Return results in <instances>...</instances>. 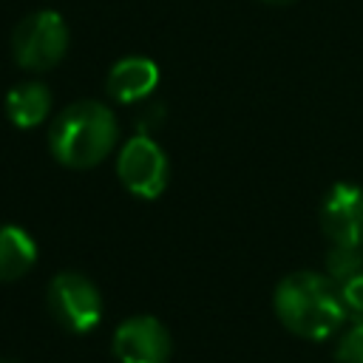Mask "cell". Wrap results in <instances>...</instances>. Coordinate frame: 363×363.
<instances>
[{"label": "cell", "instance_id": "6da1fadb", "mask_svg": "<svg viewBox=\"0 0 363 363\" xmlns=\"http://www.w3.org/2000/svg\"><path fill=\"white\" fill-rule=\"evenodd\" d=\"M119 125L108 105L96 99H79L60 111L51 125L48 147L54 159L74 170L99 164L116 145Z\"/></svg>", "mask_w": 363, "mask_h": 363}, {"label": "cell", "instance_id": "7a4b0ae2", "mask_svg": "<svg viewBox=\"0 0 363 363\" xmlns=\"http://www.w3.org/2000/svg\"><path fill=\"white\" fill-rule=\"evenodd\" d=\"M275 312L295 335L323 340L343 323L346 306L326 275L292 272L275 289Z\"/></svg>", "mask_w": 363, "mask_h": 363}, {"label": "cell", "instance_id": "3957f363", "mask_svg": "<svg viewBox=\"0 0 363 363\" xmlns=\"http://www.w3.org/2000/svg\"><path fill=\"white\" fill-rule=\"evenodd\" d=\"M11 51L20 68L26 71H48L68 51V28L62 14L43 9L23 17L11 34Z\"/></svg>", "mask_w": 363, "mask_h": 363}, {"label": "cell", "instance_id": "277c9868", "mask_svg": "<svg viewBox=\"0 0 363 363\" xmlns=\"http://www.w3.org/2000/svg\"><path fill=\"white\" fill-rule=\"evenodd\" d=\"M119 182L139 199H159L167 187V156L164 150L145 133L130 136L116 156Z\"/></svg>", "mask_w": 363, "mask_h": 363}, {"label": "cell", "instance_id": "5b68a950", "mask_svg": "<svg viewBox=\"0 0 363 363\" xmlns=\"http://www.w3.org/2000/svg\"><path fill=\"white\" fill-rule=\"evenodd\" d=\"M48 306L54 318L71 332H88L102 318V298L96 286L79 272H60L51 278Z\"/></svg>", "mask_w": 363, "mask_h": 363}, {"label": "cell", "instance_id": "8992f818", "mask_svg": "<svg viewBox=\"0 0 363 363\" xmlns=\"http://www.w3.org/2000/svg\"><path fill=\"white\" fill-rule=\"evenodd\" d=\"M320 227L332 244L363 247V187L337 182L323 199Z\"/></svg>", "mask_w": 363, "mask_h": 363}, {"label": "cell", "instance_id": "52a82bcc", "mask_svg": "<svg viewBox=\"0 0 363 363\" xmlns=\"http://www.w3.org/2000/svg\"><path fill=\"white\" fill-rule=\"evenodd\" d=\"M113 354L119 363H164L170 357V335L150 315L128 318L113 332Z\"/></svg>", "mask_w": 363, "mask_h": 363}, {"label": "cell", "instance_id": "ba28073f", "mask_svg": "<svg viewBox=\"0 0 363 363\" xmlns=\"http://www.w3.org/2000/svg\"><path fill=\"white\" fill-rule=\"evenodd\" d=\"M159 85V65L147 57H125L113 62L105 79V91L116 102H139L150 96V91Z\"/></svg>", "mask_w": 363, "mask_h": 363}, {"label": "cell", "instance_id": "9c48e42d", "mask_svg": "<svg viewBox=\"0 0 363 363\" xmlns=\"http://www.w3.org/2000/svg\"><path fill=\"white\" fill-rule=\"evenodd\" d=\"M37 261V244L34 238L17 227L3 224L0 227V281H14L26 275Z\"/></svg>", "mask_w": 363, "mask_h": 363}, {"label": "cell", "instance_id": "30bf717a", "mask_svg": "<svg viewBox=\"0 0 363 363\" xmlns=\"http://www.w3.org/2000/svg\"><path fill=\"white\" fill-rule=\"evenodd\" d=\"M51 111V91L43 82H23L6 94V116L17 128L40 125Z\"/></svg>", "mask_w": 363, "mask_h": 363}, {"label": "cell", "instance_id": "8fae6325", "mask_svg": "<svg viewBox=\"0 0 363 363\" xmlns=\"http://www.w3.org/2000/svg\"><path fill=\"white\" fill-rule=\"evenodd\" d=\"M326 269L329 278L343 284L352 275L363 272V252L360 247H346V244H332V250L326 252Z\"/></svg>", "mask_w": 363, "mask_h": 363}, {"label": "cell", "instance_id": "7c38bea8", "mask_svg": "<svg viewBox=\"0 0 363 363\" xmlns=\"http://www.w3.org/2000/svg\"><path fill=\"white\" fill-rule=\"evenodd\" d=\"M335 354H337L340 363H363V315H360V320L340 337Z\"/></svg>", "mask_w": 363, "mask_h": 363}, {"label": "cell", "instance_id": "4fadbf2b", "mask_svg": "<svg viewBox=\"0 0 363 363\" xmlns=\"http://www.w3.org/2000/svg\"><path fill=\"white\" fill-rule=\"evenodd\" d=\"M340 298H343L346 309H352L354 315H363V272H357L340 284Z\"/></svg>", "mask_w": 363, "mask_h": 363}, {"label": "cell", "instance_id": "5bb4252c", "mask_svg": "<svg viewBox=\"0 0 363 363\" xmlns=\"http://www.w3.org/2000/svg\"><path fill=\"white\" fill-rule=\"evenodd\" d=\"M264 3H272V6H286V3H292V0H264Z\"/></svg>", "mask_w": 363, "mask_h": 363}, {"label": "cell", "instance_id": "9a60e30c", "mask_svg": "<svg viewBox=\"0 0 363 363\" xmlns=\"http://www.w3.org/2000/svg\"><path fill=\"white\" fill-rule=\"evenodd\" d=\"M3 363H6V360H3Z\"/></svg>", "mask_w": 363, "mask_h": 363}]
</instances>
